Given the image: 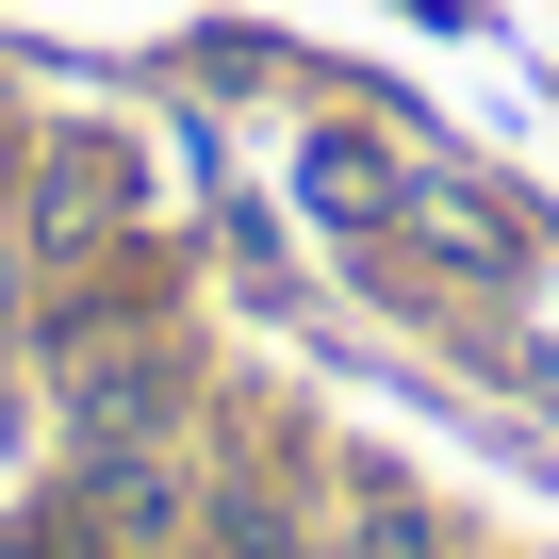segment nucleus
Masks as SVG:
<instances>
[{
    "label": "nucleus",
    "mask_w": 559,
    "mask_h": 559,
    "mask_svg": "<svg viewBox=\"0 0 559 559\" xmlns=\"http://www.w3.org/2000/svg\"><path fill=\"white\" fill-rule=\"evenodd\" d=\"M99 214H116V165H99V148H67V165H50V198H34V230H50V247H83Z\"/></svg>",
    "instance_id": "f257e3e1"
},
{
    "label": "nucleus",
    "mask_w": 559,
    "mask_h": 559,
    "mask_svg": "<svg viewBox=\"0 0 559 559\" xmlns=\"http://www.w3.org/2000/svg\"><path fill=\"white\" fill-rule=\"evenodd\" d=\"M346 559H428V510H395V493H379V510L346 526Z\"/></svg>",
    "instance_id": "f03ea898"
}]
</instances>
